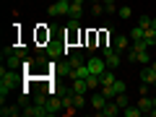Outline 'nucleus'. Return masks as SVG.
I'll list each match as a JSON object with an SVG mask.
<instances>
[{
    "instance_id": "obj_1",
    "label": "nucleus",
    "mask_w": 156,
    "mask_h": 117,
    "mask_svg": "<svg viewBox=\"0 0 156 117\" xmlns=\"http://www.w3.org/2000/svg\"><path fill=\"white\" fill-rule=\"evenodd\" d=\"M16 70L13 68H0V101L5 104V96L11 94V89H13V83H16Z\"/></svg>"
},
{
    "instance_id": "obj_2",
    "label": "nucleus",
    "mask_w": 156,
    "mask_h": 117,
    "mask_svg": "<svg viewBox=\"0 0 156 117\" xmlns=\"http://www.w3.org/2000/svg\"><path fill=\"white\" fill-rule=\"evenodd\" d=\"M70 13V3H62V0H52L47 5V16L52 18H60V16H68Z\"/></svg>"
},
{
    "instance_id": "obj_3",
    "label": "nucleus",
    "mask_w": 156,
    "mask_h": 117,
    "mask_svg": "<svg viewBox=\"0 0 156 117\" xmlns=\"http://www.w3.org/2000/svg\"><path fill=\"white\" fill-rule=\"evenodd\" d=\"M96 115H99V117H117V115H122V107L117 104L115 99H109V101H107V104L101 107L99 112H96Z\"/></svg>"
},
{
    "instance_id": "obj_4",
    "label": "nucleus",
    "mask_w": 156,
    "mask_h": 117,
    "mask_svg": "<svg viewBox=\"0 0 156 117\" xmlns=\"http://www.w3.org/2000/svg\"><path fill=\"white\" fill-rule=\"evenodd\" d=\"M86 65H89V73H96V76H101V73L107 70V60L104 57H89Z\"/></svg>"
},
{
    "instance_id": "obj_5",
    "label": "nucleus",
    "mask_w": 156,
    "mask_h": 117,
    "mask_svg": "<svg viewBox=\"0 0 156 117\" xmlns=\"http://www.w3.org/2000/svg\"><path fill=\"white\" fill-rule=\"evenodd\" d=\"M130 42H133V39L125 37V34H115V42H112V47H115L120 55H125V52L130 50Z\"/></svg>"
},
{
    "instance_id": "obj_6",
    "label": "nucleus",
    "mask_w": 156,
    "mask_h": 117,
    "mask_svg": "<svg viewBox=\"0 0 156 117\" xmlns=\"http://www.w3.org/2000/svg\"><path fill=\"white\" fill-rule=\"evenodd\" d=\"M107 101H109V99H107V96L101 94V91H96V94H91V99H89V107H91L94 112H99L101 107L107 104Z\"/></svg>"
},
{
    "instance_id": "obj_7",
    "label": "nucleus",
    "mask_w": 156,
    "mask_h": 117,
    "mask_svg": "<svg viewBox=\"0 0 156 117\" xmlns=\"http://www.w3.org/2000/svg\"><path fill=\"white\" fill-rule=\"evenodd\" d=\"M135 104H138V109L143 112V115H151V109H154V99H151L148 94H140V99L135 101Z\"/></svg>"
},
{
    "instance_id": "obj_8",
    "label": "nucleus",
    "mask_w": 156,
    "mask_h": 117,
    "mask_svg": "<svg viewBox=\"0 0 156 117\" xmlns=\"http://www.w3.org/2000/svg\"><path fill=\"white\" fill-rule=\"evenodd\" d=\"M83 3L86 0H70V13H68V18H78L81 21V16H83Z\"/></svg>"
},
{
    "instance_id": "obj_9",
    "label": "nucleus",
    "mask_w": 156,
    "mask_h": 117,
    "mask_svg": "<svg viewBox=\"0 0 156 117\" xmlns=\"http://www.w3.org/2000/svg\"><path fill=\"white\" fill-rule=\"evenodd\" d=\"M60 55H68V44H47V57L55 60Z\"/></svg>"
},
{
    "instance_id": "obj_10",
    "label": "nucleus",
    "mask_w": 156,
    "mask_h": 117,
    "mask_svg": "<svg viewBox=\"0 0 156 117\" xmlns=\"http://www.w3.org/2000/svg\"><path fill=\"white\" fill-rule=\"evenodd\" d=\"M154 81H156V70L151 65H146L143 70H140V83H148V86H154Z\"/></svg>"
},
{
    "instance_id": "obj_11",
    "label": "nucleus",
    "mask_w": 156,
    "mask_h": 117,
    "mask_svg": "<svg viewBox=\"0 0 156 117\" xmlns=\"http://www.w3.org/2000/svg\"><path fill=\"white\" fill-rule=\"evenodd\" d=\"M70 89L76 94H86L89 91V83H86V78H70Z\"/></svg>"
},
{
    "instance_id": "obj_12",
    "label": "nucleus",
    "mask_w": 156,
    "mask_h": 117,
    "mask_svg": "<svg viewBox=\"0 0 156 117\" xmlns=\"http://www.w3.org/2000/svg\"><path fill=\"white\" fill-rule=\"evenodd\" d=\"M83 55H81V52H73V55H68V70H76V68H81L83 65Z\"/></svg>"
},
{
    "instance_id": "obj_13",
    "label": "nucleus",
    "mask_w": 156,
    "mask_h": 117,
    "mask_svg": "<svg viewBox=\"0 0 156 117\" xmlns=\"http://www.w3.org/2000/svg\"><path fill=\"white\" fill-rule=\"evenodd\" d=\"M47 109H50V115H57L62 109V96H50L47 99Z\"/></svg>"
},
{
    "instance_id": "obj_14",
    "label": "nucleus",
    "mask_w": 156,
    "mask_h": 117,
    "mask_svg": "<svg viewBox=\"0 0 156 117\" xmlns=\"http://www.w3.org/2000/svg\"><path fill=\"white\" fill-rule=\"evenodd\" d=\"M0 115H3V117H21V115H23V109H21V104H18V107H5V104H3Z\"/></svg>"
},
{
    "instance_id": "obj_15",
    "label": "nucleus",
    "mask_w": 156,
    "mask_h": 117,
    "mask_svg": "<svg viewBox=\"0 0 156 117\" xmlns=\"http://www.w3.org/2000/svg\"><path fill=\"white\" fill-rule=\"evenodd\" d=\"M101 34H96V31H89L83 37V42H86V47H89V50H96V47H99V42H96V39H99Z\"/></svg>"
},
{
    "instance_id": "obj_16",
    "label": "nucleus",
    "mask_w": 156,
    "mask_h": 117,
    "mask_svg": "<svg viewBox=\"0 0 156 117\" xmlns=\"http://www.w3.org/2000/svg\"><path fill=\"white\" fill-rule=\"evenodd\" d=\"M143 42L148 47H156V29H146V34H143Z\"/></svg>"
},
{
    "instance_id": "obj_17",
    "label": "nucleus",
    "mask_w": 156,
    "mask_h": 117,
    "mask_svg": "<svg viewBox=\"0 0 156 117\" xmlns=\"http://www.w3.org/2000/svg\"><path fill=\"white\" fill-rule=\"evenodd\" d=\"M143 34H146V29L140 26V23H138V26H133V29H130V39H133V42H138V39H143Z\"/></svg>"
},
{
    "instance_id": "obj_18",
    "label": "nucleus",
    "mask_w": 156,
    "mask_h": 117,
    "mask_svg": "<svg viewBox=\"0 0 156 117\" xmlns=\"http://www.w3.org/2000/svg\"><path fill=\"white\" fill-rule=\"evenodd\" d=\"M122 115H125V117H140V115H143V112L138 109V104H135V107H130V104H128V107H125V109H122Z\"/></svg>"
},
{
    "instance_id": "obj_19",
    "label": "nucleus",
    "mask_w": 156,
    "mask_h": 117,
    "mask_svg": "<svg viewBox=\"0 0 156 117\" xmlns=\"http://www.w3.org/2000/svg\"><path fill=\"white\" fill-rule=\"evenodd\" d=\"M73 104H76V109H83V107H86V96L73 91Z\"/></svg>"
},
{
    "instance_id": "obj_20",
    "label": "nucleus",
    "mask_w": 156,
    "mask_h": 117,
    "mask_svg": "<svg viewBox=\"0 0 156 117\" xmlns=\"http://www.w3.org/2000/svg\"><path fill=\"white\" fill-rule=\"evenodd\" d=\"M117 13H120V18H122V21H128V18L133 16V8H130V5H122V8H117Z\"/></svg>"
},
{
    "instance_id": "obj_21",
    "label": "nucleus",
    "mask_w": 156,
    "mask_h": 117,
    "mask_svg": "<svg viewBox=\"0 0 156 117\" xmlns=\"http://www.w3.org/2000/svg\"><path fill=\"white\" fill-rule=\"evenodd\" d=\"M125 89H128V86H125V81H120V78H117L115 83H112V91H115V96H117V94H122Z\"/></svg>"
},
{
    "instance_id": "obj_22",
    "label": "nucleus",
    "mask_w": 156,
    "mask_h": 117,
    "mask_svg": "<svg viewBox=\"0 0 156 117\" xmlns=\"http://www.w3.org/2000/svg\"><path fill=\"white\" fill-rule=\"evenodd\" d=\"M115 101H117L120 107H122V109L130 104V99H128V94H125V91H122V94H117V96H115Z\"/></svg>"
},
{
    "instance_id": "obj_23",
    "label": "nucleus",
    "mask_w": 156,
    "mask_h": 117,
    "mask_svg": "<svg viewBox=\"0 0 156 117\" xmlns=\"http://www.w3.org/2000/svg\"><path fill=\"white\" fill-rule=\"evenodd\" d=\"M135 62H138V65H148V62H151V57H148V50L138 52V60H135Z\"/></svg>"
},
{
    "instance_id": "obj_24",
    "label": "nucleus",
    "mask_w": 156,
    "mask_h": 117,
    "mask_svg": "<svg viewBox=\"0 0 156 117\" xmlns=\"http://www.w3.org/2000/svg\"><path fill=\"white\" fill-rule=\"evenodd\" d=\"M101 3H104V11H107V13H115V11H117L115 0H101Z\"/></svg>"
},
{
    "instance_id": "obj_25",
    "label": "nucleus",
    "mask_w": 156,
    "mask_h": 117,
    "mask_svg": "<svg viewBox=\"0 0 156 117\" xmlns=\"http://www.w3.org/2000/svg\"><path fill=\"white\" fill-rule=\"evenodd\" d=\"M151 21H154V18H151L148 13H146V16H140V21H138V23H140L143 29H151Z\"/></svg>"
},
{
    "instance_id": "obj_26",
    "label": "nucleus",
    "mask_w": 156,
    "mask_h": 117,
    "mask_svg": "<svg viewBox=\"0 0 156 117\" xmlns=\"http://www.w3.org/2000/svg\"><path fill=\"white\" fill-rule=\"evenodd\" d=\"M151 29H156V18H154V21H151Z\"/></svg>"
},
{
    "instance_id": "obj_27",
    "label": "nucleus",
    "mask_w": 156,
    "mask_h": 117,
    "mask_svg": "<svg viewBox=\"0 0 156 117\" xmlns=\"http://www.w3.org/2000/svg\"><path fill=\"white\" fill-rule=\"evenodd\" d=\"M151 68H154V70H156V62H151Z\"/></svg>"
},
{
    "instance_id": "obj_28",
    "label": "nucleus",
    "mask_w": 156,
    "mask_h": 117,
    "mask_svg": "<svg viewBox=\"0 0 156 117\" xmlns=\"http://www.w3.org/2000/svg\"><path fill=\"white\" fill-rule=\"evenodd\" d=\"M91 3H101V0H91Z\"/></svg>"
},
{
    "instance_id": "obj_29",
    "label": "nucleus",
    "mask_w": 156,
    "mask_h": 117,
    "mask_svg": "<svg viewBox=\"0 0 156 117\" xmlns=\"http://www.w3.org/2000/svg\"><path fill=\"white\" fill-rule=\"evenodd\" d=\"M151 89H156V81H154V86H151Z\"/></svg>"
},
{
    "instance_id": "obj_30",
    "label": "nucleus",
    "mask_w": 156,
    "mask_h": 117,
    "mask_svg": "<svg viewBox=\"0 0 156 117\" xmlns=\"http://www.w3.org/2000/svg\"><path fill=\"white\" fill-rule=\"evenodd\" d=\"M154 107H156V96H154Z\"/></svg>"
}]
</instances>
